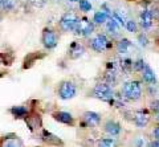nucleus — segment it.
<instances>
[{
	"instance_id": "f257e3e1",
	"label": "nucleus",
	"mask_w": 159,
	"mask_h": 147,
	"mask_svg": "<svg viewBox=\"0 0 159 147\" xmlns=\"http://www.w3.org/2000/svg\"><path fill=\"white\" fill-rule=\"evenodd\" d=\"M123 94H125L129 100L138 101L142 96V85L139 81H130L123 85Z\"/></svg>"
},
{
	"instance_id": "f03ea898",
	"label": "nucleus",
	"mask_w": 159,
	"mask_h": 147,
	"mask_svg": "<svg viewBox=\"0 0 159 147\" xmlns=\"http://www.w3.org/2000/svg\"><path fill=\"white\" fill-rule=\"evenodd\" d=\"M77 94V87L70 81H62L58 85V97L61 100H72Z\"/></svg>"
},
{
	"instance_id": "7ed1b4c3",
	"label": "nucleus",
	"mask_w": 159,
	"mask_h": 147,
	"mask_svg": "<svg viewBox=\"0 0 159 147\" xmlns=\"http://www.w3.org/2000/svg\"><path fill=\"white\" fill-rule=\"evenodd\" d=\"M93 94H94V97L101 101L110 102L113 100V90H111L110 85H107V84H101V82L97 84L93 89Z\"/></svg>"
},
{
	"instance_id": "20e7f679",
	"label": "nucleus",
	"mask_w": 159,
	"mask_h": 147,
	"mask_svg": "<svg viewBox=\"0 0 159 147\" xmlns=\"http://www.w3.org/2000/svg\"><path fill=\"white\" fill-rule=\"evenodd\" d=\"M73 31H74L76 35L88 37V36H90L93 33V31H94V23L89 21L88 19H81V20L77 21V24H76V27H74Z\"/></svg>"
},
{
	"instance_id": "39448f33",
	"label": "nucleus",
	"mask_w": 159,
	"mask_h": 147,
	"mask_svg": "<svg viewBox=\"0 0 159 147\" xmlns=\"http://www.w3.org/2000/svg\"><path fill=\"white\" fill-rule=\"evenodd\" d=\"M78 21V17L72 12H68L65 15H62V17L60 19V28L62 29L64 32H72L76 24Z\"/></svg>"
},
{
	"instance_id": "423d86ee",
	"label": "nucleus",
	"mask_w": 159,
	"mask_h": 147,
	"mask_svg": "<svg viewBox=\"0 0 159 147\" xmlns=\"http://www.w3.org/2000/svg\"><path fill=\"white\" fill-rule=\"evenodd\" d=\"M41 42H43V45L47 49L56 48L57 42H58L56 32L52 31V29H49V28H45L43 31V35H41Z\"/></svg>"
},
{
	"instance_id": "0eeeda50",
	"label": "nucleus",
	"mask_w": 159,
	"mask_h": 147,
	"mask_svg": "<svg viewBox=\"0 0 159 147\" xmlns=\"http://www.w3.org/2000/svg\"><path fill=\"white\" fill-rule=\"evenodd\" d=\"M90 47L93 51H96L98 53H102V52H105L106 49L109 48V40H107V37L105 35H97L94 38H92V41H90Z\"/></svg>"
},
{
	"instance_id": "6e6552de",
	"label": "nucleus",
	"mask_w": 159,
	"mask_h": 147,
	"mask_svg": "<svg viewBox=\"0 0 159 147\" xmlns=\"http://www.w3.org/2000/svg\"><path fill=\"white\" fill-rule=\"evenodd\" d=\"M24 121H25L27 126L29 127V130L31 131H36V130H40L43 126V121H41V117H40L39 114H36V113H31L24 118Z\"/></svg>"
},
{
	"instance_id": "1a4fd4ad",
	"label": "nucleus",
	"mask_w": 159,
	"mask_h": 147,
	"mask_svg": "<svg viewBox=\"0 0 159 147\" xmlns=\"http://www.w3.org/2000/svg\"><path fill=\"white\" fill-rule=\"evenodd\" d=\"M41 139H43V142H45V143L49 145V146L62 147V145H64V142L60 139L57 135L49 133V131H47V130H43V133H41Z\"/></svg>"
},
{
	"instance_id": "9d476101",
	"label": "nucleus",
	"mask_w": 159,
	"mask_h": 147,
	"mask_svg": "<svg viewBox=\"0 0 159 147\" xmlns=\"http://www.w3.org/2000/svg\"><path fill=\"white\" fill-rule=\"evenodd\" d=\"M0 147H23V140L16 135L9 136H4L0 140Z\"/></svg>"
},
{
	"instance_id": "9b49d317",
	"label": "nucleus",
	"mask_w": 159,
	"mask_h": 147,
	"mask_svg": "<svg viewBox=\"0 0 159 147\" xmlns=\"http://www.w3.org/2000/svg\"><path fill=\"white\" fill-rule=\"evenodd\" d=\"M53 118L56 119L57 122H60V123H64V125H74V119L72 114H69V113L66 111H57L53 114Z\"/></svg>"
},
{
	"instance_id": "f8f14e48",
	"label": "nucleus",
	"mask_w": 159,
	"mask_h": 147,
	"mask_svg": "<svg viewBox=\"0 0 159 147\" xmlns=\"http://www.w3.org/2000/svg\"><path fill=\"white\" fill-rule=\"evenodd\" d=\"M84 53H85L84 45H81L80 42H72L70 48H69V57H70L72 60H77V58L81 57Z\"/></svg>"
},
{
	"instance_id": "ddd939ff",
	"label": "nucleus",
	"mask_w": 159,
	"mask_h": 147,
	"mask_svg": "<svg viewBox=\"0 0 159 147\" xmlns=\"http://www.w3.org/2000/svg\"><path fill=\"white\" fill-rule=\"evenodd\" d=\"M150 122V115L146 111H137L134 114V123L138 127H146Z\"/></svg>"
},
{
	"instance_id": "4468645a",
	"label": "nucleus",
	"mask_w": 159,
	"mask_h": 147,
	"mask_svg": "<svg viewBox=\"0 0 159 147\" xmlns=\"http://www.w3.org/2000/svg\"><path fill=\"white\" fill-rule=\"evenodd\" d=\"M152 20H154V17H152V15L150 12V9H143L142 13H141V25H142V28H145V29L151 28Z\"/></svg>"
},
{
	"instance_id": "2eb2a0df",
	"label": "nucleus",
	"mask_w": 159,
	"mask_h": 147,
	"mask_svg": "<svg viewBox=\"0 0 159 147\" xmlns=\"http://www.w3.org/2000/svg\"><path fill=\"white\" fill-rule=\"evenodd\" d=\"M142 80L145 81V82H147V84H155L157 82V78H155V74H154V72H152V69L150 66L147 65H145V68L142 69Z\"/></svg>"
},
{
	"instance_id": "dca6fc26",
	"label": "nucleus",
	"mask_w": 159,
	"mask_h": 147,
	"mask_svg": "<svg viewBox=\"0 0 159 147\" xmlns=\"http://www.w3.org/2000/svg\"><path fill=\"white\" fill-rule=\"evenodd\" d=\"M103 127H105L106 133L110 134V135H118L121 133V125L117 123V122H114V121H107Z\"/></svg>"
},
{
	"instance_id": "f3484780",
	"label": "nucleus",
	"mask_w": 159,
	"mask_h": 147,
	"mask_svg": "<svg viewBox=\"0 0 159 147\" xmlns=\"http://www.w3.org/2000/svg\"><path fill=\"white\" fill-rule=\"evenodd\" d=\"M41 52H34V53H29V55L25 57V60H24V65L23 68L24 69H27V68H31L34 62H36L39 58H41L43 55H40Z\"/></svg>"
},
{
	"instance_id": "a211bd4d",
	"label": "nucleus",
	"mask_w": 159,
	"mask_h": 147,
	"mask_svg": "<svg viewBox=\"0 0 159 147\" xmlns=\"http://www.w3.org/2000/svg\"><path fill=\"white\" fill-rule=\"evenodd\" d=\"M84 118H85V121L92 126H97L99 123V121H101L99 114H97V113H94V111H86L85 114H84Z\"/></svg>"
},
{
	"instance_id": "6ab92c4d",
	"label": "nucleus",
	"mask_w": 159,
	"mask_h": 147,
	"mask_svg": "<svg viewBox=\"0 0 159 147\" xmlns=\"http://www.w3.org/2000/svg\"><path fill=\"white\" fill-rule=\"evenodd\" d=\"M11 113L15 118H25L28 115V110L24 106H15L11 109Z\"/></svg>"
},
{
	"instance_id": "aec40b11",
	"label": "nucleus",
	"mask_w": 159,
	"mask_h": 147,
	"mask_svg": "<svg viewBox=\"0 0 159 147\" xmlns=\"http://www.w3.org/2000/svg\"><path fill=\"white\" fill-rule=\"evenodd\" d=\"M130 48H131V42H130V40H127V38H122V40L118 42V45H117V49H118V52L121 53V55L127 53V51Z\"/></svg>"
},
{
	"instance_id": "412c9836",
	"label": "nucleus",
	"mask_w": 159,
	"mask_h": 147,
	"mask_svg": "<svg viewBox=\"0 0 159 147\" xmlns=\"http://www.w3.org/2000/svg\"><path fill=\"white\" fill-rule=\"evenodd\" d=\"M107 13H105L103 11H98L94 13V17H93V21L96 24H103L107 21Z\"/></svg>"
},
{
	"instance_id": "4be33fe9",
	"label": "nucleus",
	"mask_w": 159,
	"mask_h": 147,
	"mask_svg": "<svg viewBox=\"0 0 159 147\" xmlns=\"http://www.w3.org/2000/svg\"><path fill=\"white\" fill-rule=\"evenodd\" d=\"M78 6H80V9H81L82 12L92 11V4L89 0H78Z\"/></svg>"
},
{
	"instance_id": "5701e85b",
	"label": "nucleus",
	"mask_w": 159,
	"mask_h": 147,
	"mask_svg": "<svg viewBox=\"0 0 159 147\" xmlns=\"http://www.w3.org/2000/svg\"><path fill=\"white\" fill-rule=\"evenodd\" d=\"M98 147H116V142L110 138L106 139H101L98 142Z\"/></svg>"
},
{
	"instance_id": "b1692460",
	"label": "nucleus",
	"mask_w": 159,
	"mask_h": 147,
	"mask_svg": "<svg viewBox=\"0 0 159 147\" xmlns=\"http://www.w3.org/2000/svg\"><path fill=\"white\" fill-rule=\"evenodd\" d=\"M106 23H107V29L110 32H113V33H117L118 32V24H117V21L114 20L113 17H110V20H107Z\"/></svg>"
},
{
	"instance_id": "393cba45",
	"label": "nucleus",
	"mask_w": 159,
	"mask_h": 147,
	"mask_svg": "<svg viewBox=\"0 0 159 147\" xmlns=\"http://www.w3.org/2000/svg\"><path fill=\"white\" fill-rule=\"evenodd\" d=\"M125 27L129 32H133V33H135L138 31V27H137V23L134 21V20H127L125 23Z\"/></svg>"
},
{
	"instance_id": "a878e982",
	"label": "nucleus",
	"mask_w": 159,
	"mask_h": 147,
	"mask_svg": "<svg viewBox=\"0 0 159 147\" xmlns=\"http://www.w3.org/2000/svg\"><path fill=\"white\" fill-rule=\"evenodd\" d=\"M13 7H15L13 0H3L2 9H4V11H12Z\"/></svg>"
},
{
	"instance_id": "bb28decb",
	"label": "nucleus",
	"mask_w": 159,
	"mask_h": 147,
	"mask_svg": "<svg viewBox=\"0 0 159 147\" xmlns=\"http://www.w3.org/2000/svg\"><path fill=\"white\" fill-rule=\"evenodd\" d=\"M145 65H146V64H145V61H143V60H138V61H135L133 64V69L137 70V72H142V69L145 68Z\"/></svg>"
},
{
	"instance_id": "cd10ccee",
	"label": "nucleus",
	"mask_w": 159,
	"mask_h": 147,
	"mask_svg": "<svg viewBox=\"0 0 159 147\" xmlns=\"http://www.w3.org/2000/svg\"><path fill=\"white\" fill-rule=\"evenodd\" d=\"M134 146L135 147H146V140L143 138H137L134 140Z\"/></svg>"
},
{
	"instance_id": "c85d7f7f",
	"label": "nucleus",
	"mask_w": 159,
	"mask_h": 147,
	"mask_svg": "<svg viewBox=\"0 0 159 147\" xmlns=\"http://www.w3.org/2000/svg\"><path fill=\"white\" fill-rule=\"evenodd\" d=\"M151 110L154 113H159V100H154L151 102Z\"/></svg>"
},
{
	"instance_id": "c756f323",
	"label": "nucleus",
	"mask_w": 159,
	"mask_h": 147,
	"mask_svg": "<svg viewBox=\"0 0 159 147\" xmlns=\"http://www.w3.org/2000/svg\"><path fill=\"white\" fill-rule=\"evenodd\" d=\"M113 19H114V20H116L118 24H122V25L125 24V20H123V17L119 16V15H118L117 12H114V13H113Z\"/></svg>"
},
{
	"instance_id": "7c9ffc66",
	"label": "nucleus",
	"mask_w": 159,
	"mask_h": 147,
	"mask_svg": "<svg viewBox=\"0 0 159 147\" xmlns=\"http://www.w3.org/2000/svg\"><path fill=\"white\" fill-rule=\"evenodd\" d=\"M150 12H151V15H152L154 19L159 20V8H158V7H154L152 9H150Z\"/></svg>"
},
{
	"instance_id": "2f4dec72",
	"label": "nucleus",
	"mask_w": 159,
	"mask_h": 147,
	"mask_svg": "<svg viewBox=\"0 0 159 147\" xmlns=\"http://www.w3.org/2000/svg\"><path fill=\"white\" fill-rule=\"evenodd\" d=\"M138 40L141 41V44L143 47H146L147 44H148V40H147V37H146V35H139V37H138Z\"/></svg>"
},
{
	"instance_id": "473e14b6",
	"label": "nucleus",
	"mask_w": 159,
	"mask_h": 147,
	"mask_svg": "<svg viewBox=\"0 0 159 147\" xmlns=\"http://www.w3.org/2000/svg\"><path fill=\"white\" fill-rule=\"evenodd\" d=\"M152 135H154V138H155L157 140H159V126L154 129V131H152Z\"/></svg>"
},
{
	"instance_id": "72a5a7b5",
	"label": "nucleus",
	"mask_w": 159,
	"mask_h": 147,
	"mask_svg": "<svg viewBox=\"0 0 159 147\" xmlns=\"http://www.w3.org/2000/svg\"><path fill=\"white\" fill-rule=\"evenodd\" d=\"M4 61H6V58H4V55H3V53H0V65H2V64H4Z\"/></svg>"
},
{
	"instance_id": "f704fd0d",
	"label": "nucleus",
	"mask_w": 159,
	"mask_h": 147,
	"mask_svg": "<svg viewBox=\"0 0 159 147\" xmlns=\"http://www.w3.org/2000/svg\"><path fill=\"white\" fill-rule=\"evenodd\" d=\"M2 6H3V0H0V11H2Z\"/></svg>"
},
{
	"instance_id": "c9c22d12",
	"label": "nucleus",
	"mask_w": 159,
	"mask_h": 147,
	"mask_svg": "<svg viewBox=\"0 0 159 147\" xmlns=\"http://www.w3.org/2000/svg\"><path fill=\"white\" fill-rule=\"evenodd\" d=\"M155 143H157V147H159V140H155Z\"/></svg>"
},
{
	"instance_id": "e433bc0d",
	"label": "nucleus",
	"mask_w": 159,
	"mask_h": 147,
	"mask_svg": "<svg viewBox=\"0 0 159 147\" xmlns=\"http://www.w3.org/2000/svg\"><path fill=\"white\" fill-rule=\"evenodd\" d=\"M70 2H78V0H70Z\"/></svg>"
},
{
	"instance_id": "4c0bfd02",
	"label": "nucleus",
	"mask_w": 159,
	"mask_h": 147,
	"mask_svg": "<svg viewBox=\"0 0 159 147\" xmlns=\"http://www.w3.org/2000/svg\"><path fill=\"white\" fill-rule=\"evenodd\" d=\"M158 121H159V115H158Z\"/></svg>"
},
{
	"instance_id": "58836bf2",
	"label": "nucleus",
	"mask_w": 159,
	"mask_h": 147,
	"mask_svg": "<svg viewBox=\"0 0 159 147\" xmlns=\"http://www.w3.org/2000/svg\"><path fill=\"white\" fill-rule=\"evenodd\" d=\"M0 21H2V17H0Z\"/></svg>"
}]
</instances>
